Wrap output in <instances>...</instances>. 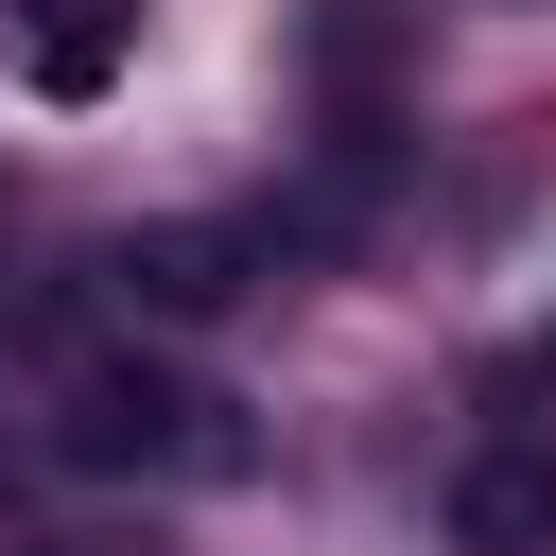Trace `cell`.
<instances>
[{
	"mask_svg": "<svg viewBox=\"0 0 556 556\" xmlns=\"http://www.w3.org/2000/svg\"><path fill=\"white\" fill-rule=\"evenodd\" d=\"M52 452H70V469H191V486H226V469H243V417H226L208 382H174L156 348H87V365L52 382Z\"/></svg>",
	"mask_w": 556,
	"mask_h": 556,
	"instance_id": "obj_1",
	"label": "cell"
},
{
	"mask_svg": "<svg viewBox=\"0 0 556 556\" xmlns=\"http://www.w3.org/2000/svg\"><path fill=\"white\" fill-rule=\"evenodd\" d=\"M122 313L139 330H208V313H243L261 295V226H226V208H174V226H122Z\"/></svg>",
	"mask_w": 556,
	"mask_h": 556,
	"instance_id": "obj_2",
	"label": "cell"
},
{
	"mask_svg": "<svg viewBox=\"0 0 556 556\" xmlns=\"http://www.w3.org/2000/svg\"><path fill=\"white\" fill-rule=\"evenodd\" d=\"M17 52H35L52 104H104L122 52H139V0H17Z\"/></svg>",
	"mask_w": 556,
	"mask_h": 556,
	"instance_id": "obj_3",
	"label": "cell"
},
{
	"mask_svg": "<svg viewBox=\"0 0 556 556\" xmlns=\"http://www.w3.org/2000/svg\"><path fill=\"white\" fill-rule=\"evenodd\" d=\"M452 539L469 556H556V469L539 452H469L452 469Z\"/></svg>",
	"mask_w": 556,
	"mask_h": 556,
	"instance_id": "obj_4",
	"label": "cell"
}]
</instances>
